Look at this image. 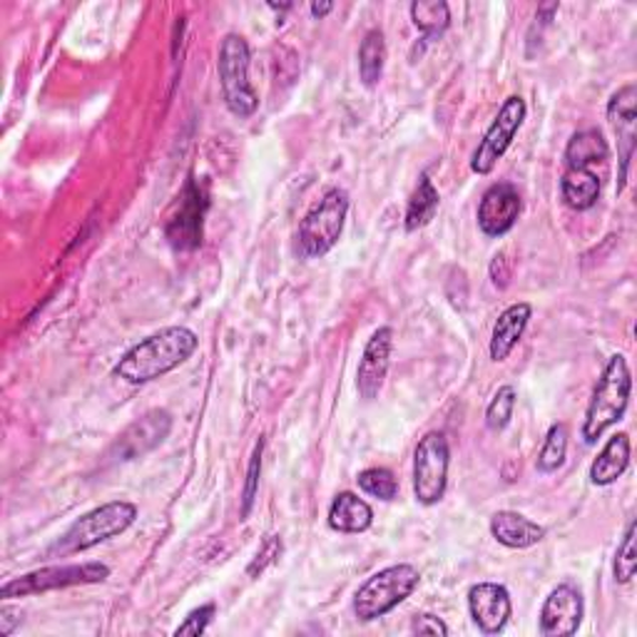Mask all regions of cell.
I'll list each match as a JSON object with an SVG mask.
<instances>
[{
  "label": "cell",
  "mask_w": 637,
  "mask_h": 637,
  "mask_svg": "<svg viewBox=\"0 0 637 637\" xmlns=\"http://www.w3.org/2000/svg\"><path fill=\"white\" fill-rule=\"evenodd\" d=\"M438 205H441V197L434 182L428 180V175H424L416 187L409 207H406V232H419L426 225H431V219L438 212Z\"/></svg>",
  "instance_id": "obj_23"
},
{
  "label": "cell",
  "mask_w": 637,
  "mask_h": 637,
  "mask_svg": "<svg viewBox=\"0 0 637 637\" xmlns=\"http://www.w3.org/2000/svg\"><path fill=\"white\" fill-rule=\"evenodd\" d=\"M215 613H217L215 603L202 605V608H197V610H192L190 615H187L185 623L175 630V635L177 637H180V635H205L207 628H210Z\"/></svg>",
  "instance_id": "obj_32"
},
{
  "label": "cell",
  "mask_w": 637,
  "mask_h": 637,
  "mask_svg": "<svg viewBox=\"0 0 637 637\" xmlns=\"http://www.w3.org/2000/svg\"><path fill=\"white\" fill-rule=\"evenodd\" d=\"M451 448L441 431L426 434L414 454V496L421 506H436L446 496Z\"/></svg>",
  "instance_id": "obj_8"
},
{
  "label": "cell",
  "mask_w": 637,
  "mask_h": 637,
  "mask_svg": "<svg viewBox=\"0 0 637 637\" xmlns=\"http://www.w3.org/2000/svg\"><path fill=\"white\" fill-rule=\"evenodd\" d=\"M603 180L600 175H595L590 167H566L560 180V192L563 202H566L570 210L585 212L600 200Z\"/></svg>",
  "instance_id": "obj_19"
},
{
  "label": "cell",
  "mask_w": 637,
  "mask_h": 637,
  "mask_svg": "<svg viewBox=\"0 0 637 637\" xmlns=\"http://www.w3.org/2000/svg\"><path fill=\"white\" fill-rule=\"evenodd\" d=\"M568 456V426L553 424L538 454V471L540 474H556L558 468L566 464Z\"/></svg>",
  "instance_id": "obj_26"
},
{
  "label": "cell",
  "mask_w": 637,
  "mask_h": 637,
  "mask_svg": "<svg viewBox=\"0 0 637 637\" xmlns=\"http://www.w3.org/2000/svg\"><path fill=\"white\" fill-rule=\"evenodd\" d=\"M419 570L409 566V563L384 568L364 583L357 595H354V615H357L361 623L379 620L394 608H399V605L419 588Z\"/></svg>",
  "instance_id": "obj_4"
},
{
  "label": "cell",
  "mask_w": 637,
  "mask_h": 637,
  "mask_svg": "<svg viewBox=\"0 0 637 637\" xmlns=\"http://www.w3.org/2000/svg\"><path fill=\"white\" fill-rule=\"evenodd\" d=\"M110 578V568L106 563H82V566H48L8 580L0 588V600L30 598V595L76 588V585H96Z\"/></svg>",
  "instance_id": "obj_7"
},
{
  "label": "cell",
  "mask_w": 637,
  "mask_h": 637,
  "mask_svg": "<svg viewBox=\"0 0 637 637\" xmlns=\"http://www.w3.org/2000/svg\"><path fill=\"white\" fill-rule=\"evenodd\" d=\"M524 202L514 185L498 182L488 187L478 205V227L488 237H504L516 227Z\"/></svg>",
  "instance_id": "obj_12"
},
{
  "label": "cell",
  "mask_w": 637,
  "mask_h": 637,
  "mask_svg": "<svg viewBox=\"0 0 637 637\" xmlns=\"http://www.w3.org/2000/svg\"><path fill=\"white\" fill-rule=\"evenodd\" d=\"M349 215V195L331 187L324 192L319 205L311 207V212L301 219L299 235H297V249L305 259H317L331 252L334 245L339 242L347 225Z\"/></svg>",
  "instance_id": "obj_5"
},
{
  "label": "cell",
  "mask_w": 637,
  "mask_h": 637,
  "mask_svg": "<svg viewBox=\"0 0 637 637\" xmlns=\"http://www.w3.org/2000/svg\"><path fill=\"white\" fill-rule=\"evenodd\" d=\"M516 401H518V394L514 386H500L496 391L494 401L488 404L486 409V426L490 431H504V428L514 419V411H516Z\"/></svg>",
  "instance_id": "obj_27"
},
{
  "label": "cell",
  "mask_w": 637,
  "mask_h": 637,
  "mask_svg": "<svg viewBox=\"0 0 637 637\" xmlns=\"http://www.w3.org/2000/svg\"><path fill=\"white\" fill-rule=\"evenodd\" d=\"M391 349H394V329L381 327L371 334V339L364 349V357L357 369V389L361 399H376L384 386L386 374H389L391 364Z\"/></svg>",
  "instance_id": "obj_15"
},
{
  "label": "cell",
  "mask_w": 637,
  "mask_h": 637,
  "mask_svg": "<svg viewBox=\"0 0 637 637\" xmlns=\"http://www.w3.org/2000/svg\"><path fill=\"white\" fill-rule=\"evenodd\" d=\"M217 70L227 110L235 118H252L259 108V98L252 82H249V46L242 36H225L222 46H219Z\"/></svg>",
  "instance_id": "obj_6"
},
{
  "label": "cell",
  "mask_w": 637,
  "mask_h": 637,
  "mask_svg": "<svg viewBox=\"0 0 637 637\" xmlns=\"http://www.w3.org/2000/svg\"><path fill=\"white\" fill-rule=\"evenodd\" d=\"M329 528L337 533H364L374 524V510L367 500L359 498L357 494L344 490L329 508Z\"/></svg>",
  "instance_id": "obj_21"
},
{
  "label": "cell",
  "mask_w": 637,
  "mask_h": 637,
  "mask_svg": "<svg viewBox=\"0 0 637 637\" xmlns=\"http://www.w3.org/2000/svg\"><path fill=\"white\" fill-rule=\"evenodd\" d=\"M262 454H265V438H259L252 454V461H249L247 468V480H245V490H242V518H249L255 508V498L259 490V476H262Z\"/></svg>",
  "instance_id": "obj_30"
},
{
  "label": "cell",
  "mask_w": 637,
  "mask_h": 637,
  "mask_svg": "<svg viewBox=\"0 0 637 637\" xmlns=\"http://www.w3.org/2000/svg\"><path fill=\"white\" fill-rule=\"evenodd\" d=\"M411 633H419V635H441L446 637L448 635V625L441 620V618H436V615H419V618L414 620L411 625Z\"/></svg>",
  "instance_id": "obj_33"
},
{
  "label": "cell",
  "mask_w": 637,
  "mask_h": 637,
  "mask_svg": "<svg viewBox=\"0 0 637 637\" xmlns=\"http://www.w3.org/2000/svg\"><path fill=\"white\" fill-rule=\"evenodd\" d=\"M637 536V526H635V520L628 526V530H625V538L623 543L618 546V553H615V583H630L635 578V570H637V548H635V538Z\"/></svg>",
  "instance_id": "obj_29"
},
{
  "label": "cell",
  "mask_w": 637,
  "mask_h": 637,
  "mask_svg": "<svg viewBox=\"0 0 637 637\" xmlns=\"http://www.w3.org/2000/svg\"><path fill=\"white\" fill-rule=\"evenodd\" d=\"M610 158L608 140L600 130H580L570 138L566 148V167H593L605 165Z\"/></svg>",
  "instance_id": "obj_22"
},
{
  "label": "cell",
  "mask_w": 637,
  "mask_h": 637,
  "mask_svg": "<svg viewBox=\"0 0 637 637\" xmlns=\"http://www.w3.org/2000/svg\"><path fill=\"white\" fill-rule=\"evenodd\" d=\"M628 466H630V436L615 434L590 466V484L610 486L628 471Z\"/></svg>",
  "instance_id": "obj_20"
},
{
  "label": "cell",
  "mask_w": 637,
  "mask_h": 637,
  "mask_svg": "<svg viewBox=\"0 0 637 637\" xmlns=\"http://www.w3.org/2000/svg\"><path fill=\"white\" fill-rule=\"evenodd\" d=\"M468 610L484 635H498L506 628L510 615H514V605H510V595L498 583H478L468 590Z\"/></svg>",
  "instance_id": "obj_14"
},
{
  "label": "cell",
  "mask_w": 637,
  "mask_h": 637,
  "mask_svg": "<svg viewBox=\"0 0 637 637\" xmlns=\"http://www.w3.org/2000/svg\"><path fill=\"white\" fill-rule=\"evenodd\" d=\"M585 615L583 595L573 585H558L540 610V633L546 637L576 635Z\"/></svg>",
  "instance_id": "obj_13"
},
{
  "label": "cell",
  "mask_w": 637,
  "mask_h": 637,
  "mask_svg": "<svg viewBox=\"0 0 637 637\" xmlns=\"http://www.w3.org/2000/svg\"><path fill=\"white\" fill-rule=\"evenodd\" d=\"M207 212V195L200 185L190 180L185 185V192L177 205V212L167 222L165 235L170 245L180 252L187 249H197L202 245V222Z\"/></svg>",
  "instance_id": "obj_10"
},
{
  "label": "cell",
  "mask_w": 637,
  "mask_h": 637,
  "mask_svg": "<svg viewBox=\"0 0 637 637\" xmlns=\"http://www.w3.org/2000/svg\"><path fill=\"white\" fill-rule=\"evenodd\" d=\"M630 391L633 376L628 361H625L623 354H615L598 379V386H595L593 399L588 404V414H585L583 421L585 444H595L610 426L623 419L630 404Z\"/></svg>",
  "instance_id": "obj_3"
},
{
  "label": "cell",
  "mask_w": 637,
  "mask_h": 637,
  "mask_svg": "<svg viewBox=\"0 0 637 637\" xmlns=\"http://www.w3.org/2000/svg\"><path fill=\"white\" fill-rule=\"evenodd\" d=\"M608 120L618 132V140L625 145L623 155H620V162H623V170H620V187L623 190L625 185V172H628V162L633 158V148H635V122H637V88L633 82L628 86H623L608 102Z\"/></svg>",
  "instance_id": "obj_16"
},
{
  "label": "cell",
  "mask_w": 637,
  "mask_h": 637,
  "mask_svg": "<svg viewBox=\"0 0 637 637\" xmlns=\"http://www.w3.org/2000/svg\"><path fill=\"white\" fill-rule=\"evenodd\" d=\"M311 16L315 18H324V16H329L331 10H334V3H311Z\"/></svg>",
  "instance_id": "obj_35"
},
{
  "label": "cell",
  "mask_w": 637,
  "mask_h": 637,
  "mask_svg": "<svg viewBox=\"0 0 637 637\" xmlns=\"http://www.w3.org/2000/svg\"><path fill=\"white\" fill-rule=\"evenodd\" d=\"M359 488L364 494H369L379 500H394L399 494V484H396L394 474L389 468H367L359 474Z\"/></svg>",
  "instance_id": "obj_28"
},
{
  "label": "cell",
  "mask_w": 637,
  "mask_h": 637,
  "mask_svg": "<svg viewBox=\"0 0 637 637\" xmlns=\"http://www.w3.org/2000/svg\"><path fill=\"white\" fill-rule=\"evenodd\" d=\"M135 518H138V506L128 504V500H112V504H106L90 510L86 516H80L76 524L48 548V556L68 558L76 556V553L96 548L100 543L128 530L135 524Z\"/></svg>",
  "instance_id": "obj_2"
},
{
  "label": "cell",
  "mask_w": 637,
  "mask_h": 637,
  "mask_svg": "<svg viewBox=\"0 0 637 637\" xmlns=\"http://www.w3.org/2000/svg\"><path fill=\"white\" fill-rule=\"evenodd\" d=\"M530 317H533V307L526 305V301H518V305L508 307L504 315L498 317L496 327H494V337H490V359L506 361L510 357V351L518 347L520 337H524Z\"/></svg>",
  "instance_id": "obj_18"
},
{
  "label": "cell",
  "mask_w": 637,
  "mask_h": 637,
  "mask_svg": "<svg viewBox=\"0 0 637 637\" xmlns=\"http://www.w3.org/2000/svg\"><path fill=\"white\" fill-rule=\"evenodd\" d=\"M386 66V40L381 30H369L359 48V76L367 88H376L381 82Z\"/></svg>",
  "instance_id": "obj_25"
},
{
  "label": "cell",
  "mask_w": 637,
  "mask_h": 637,
  "mask_svg": "<svg viewBox=\"0 0 637 637\" xmlns=\"http://www.w3.org/2000/svg\"><path fill=\"white\" fill-rule=\"evenodd\" d=\"M490 533H494V538L500 546L514 550L538 546V543L546 538V528L538 526L536 520L516 514V510H498V514L490 518Z\"/></svg>",
  "instance_id": "obj_17"
},
{
  "label": "cell",
  "mask_w": 637,
  "mask_h": 637,
  "mask_svg": "<svg viewBox=\"0 0 637 637\" xmlns=\"http://www.w3.org/2000/svg\"><path fill=\"white\" fill-rule=\"evenodd\" d=\"M172 431V416L162 409H152L130 424L120 434L118 441H115L110 456L115 461H132V458H140L152 448H158L167 436Z\"/></svg>",
  "instance_id": "obj_11"
},
{
  "label": "cell",
  "mask_w": 637,
  "mask_h": 637,
  "mask_svg": "<svg viewBox=\"0 0 637 637\" xmlns=\"http://www.w3.org/2000/svg\"><path fill=\"white\" fill-rule=\"evenodd\" d=\"M526 100L520 96H510L504 106H500L496 120L490 122V128L486 130L484 140H480L478 150L474 152L471 170L476 175H490L498 160L508 152L510 142H514L516 132L520 130V125L526 120Z\"/></svg>",
  "instance_id": "obj_9"
},
{
  "label": "cell",
  "mask_w": 637,
  "mask_h": 637,
  "mask_svg": "<svg viewBox=\"0 0 637 637\" xmlns=\"http://www.w3.org/2000/svg\"><path fill=\"white\" fill-rule=\"evenodd\" d=\"M16 625H20V613L10 610V608L0 610V635L8 637L10 633L16 630Z\"/></svg>",
  "instance_id": "obj_34"
},
{
  "label": "cell",
  "mask_w": 637,
  "mask_h": 637,
  "mask_svg": "<svg viewBox=\"0 0 637 637\" xmlns=\"http://www.w3.org/2000/svg\"><path fill=\"white\" fill-rule=\"evenodd\" d=\"M411 20L426 40H436L451 26V8H448L446 0H414Z\"/></svg>",
  "instance_id": "obj_24"
},
{
  "label": "cell",
  "mask_w": 637,
  "mask_h": 637,
  "mask_svg": "<svg viewBox=\"0 0 637 637\" xmlns=\"http://www.w3.org/2000/svg\"><path fill=\"white\" fill-rule=\"evenodd\" d=\"M281 548H285V546H281V538H279V536H267V538L262 540V546H259L255 560L249 563L247 576H249V578H259V576H262V573L271 566V563H277V558L281 556Z\"/></svg>",
  "instance_id": "obj_31"
},
{
  "label": "cell",
  "mask_w": 637,
  "mask_h": 637,
  "mask_svg": "<svg viewBox=\"0 0 637 637\" xmlns=\"http://www.w3.org/2000/svg\"><path fill=\"white\" fill-rule=\"evenodd\" d=\"M197 349V334L187 327H167L125 354L115 364L112 374L128 384H150L160 376L175 371L192 357Z\"/></svg>",
  "instance_id": "obj_1"
}]
</instances>
